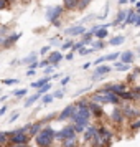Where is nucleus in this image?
<instances>
[{
  "label": "nucleus",
  "mask_w": 140,
  "mask_h": 147,
  "mask_svg": "<svg viewBox=\"0 0 140 147\" xmlns=\"http://www.w3.org/2000/svg\"><path fill=\"white\" fill-rule=\"evenodd\" d=\"M56 139V132L53 127H43L38 136H35V142L38 147H51L53 140Z\"/></svg>",
  "instance_id": "f257e3e1"
},
{
  "label": "nucleus",
  "mask_w": 140,
  "mask_h": 147,
  "mask_svg": "<svg viewBox=\"0 0 140 147\" xmlns=\"http://www.w3.org/2000/svg\"><path fill=\"white\" fill-rule=\"evenodd\" d=\"M91 109L89 107H78V111L74 114L71 121H73L74 124H78V126H84V127H89V121H91Z\"/></svg>",
  "instance_id": "f03ea898"
},
{
  "label": "nucleus",
  "mask_w": 140,
  "mask_h": 147,
  "mask_svg": "<svg viewBox=\"0 0 140 147\" xmlns=\"http://www.w3.org/2000/svg\"><path fill=\"white\" fill-rule=\"evenodd\" d=\"M120 109H122V113L125 116V119L129 121H133L140 117V107L137 104H132V102H122L120 104Z\"/></svg>",
  "instance_id": "7ed1b4c3"
},
{
  "label": "nucleus",
  "mask_w": 140,
  "mask_h": 147,
  "mask_svg": "<svg viewBox=\"0 0 140 147\" xmlns=\"http://www.w3.org/2000/svg\"><path fill=\"white\" fill-rule=\"evenodd\" d=\"M74 136H78L76 134V129H74V124H69V126H64L61 131L56 132V140H66L69 137H74Z\"/></svg>",
  "instance_id": "20e7f679"
},
{
  "label": "nucleus",
  "mask_w": 140,
  "mask_h": 147,
  "mask_svg": "<svg viewBox=\"0 0 140 147\" xmlns=\"http://www.w3.org/2000/svg\"><path fill=\"white\" fill-rule=\"evenodd\" d=\"M63 12H64V7H61V5L48 7L46 8V18H48V22H51V23H53V22H56L61 15H63Z\"/></svg>",
  "instance_id": "39448f33"
},
{
  "label": "nucleus",
  "mask_w": 140,
  "mask_h": 147,
  "mask_svg": "<svg viewBox=\"0 0 140 147\" xmlns=\"http://www.w3.org/2000/svg\"><path fill=\"white\" fill-rule=\"evenodd\" d=\"M102 91H112V93L120 96L122 93L127 91V84L125 83H107V84L102 86Z\"/></svg>",
  "instance_id": "423d86ee"
},
{
  "label": "nucleus",
  "mask_w": 140,
  "mask_h": 147,
  "mask_svg": "<svg viewBox=\"0 0 140 147\" xmlns=\"http://www.w3.org/2000/svg\"><path fill=\"white\" fill-rule=\"evenodd\" d=\"M112 71V68L109 66V65H100V66H96V69H94L92 73V81H97L100 80V78H104V76H107V74Z\"/></svg>",
  "instance_id": "0eeeda50"
},
{
  "label": "nucleus",
  "mask_w": 140,
  "mask_h": 147,
  "mask_svg": "<svg viewBox=\"0 0 140 147\" xmlns=\"http://www.w3.org/2000/svg\"><path fill=\"white\" fill-rule=\"evenodd\" d=\"M76 111H78V104H69V106H66L63 111H61V114L58 116V119H60V121L71 119L74 114H76Z\"/></svg>",
  "instance_id": "6e6552de"
},
{
  "label": "nucleus",
  "mask_w": 140,
  "mask_h": 147,
  "mask_svg": "<svg viewBox=\"0 0 140 147\" xmlns=\"http://www.w3.org/2000/svg\"><path fill=\"white\" fill-rule=\"evenodd\" d=\"M124 119H125V116H124V113H122V109L115 106L114 107V111L111 113V121H112V124L120 126V124L124 122Z\"/></svg>",
  "instance_id": "1a4fd4ad"
},
{
  "label": "nucleus",
  "mask_w": 140,
  "mask_h": 147,
  "mask_svg": "<svg viewBox=\"0 0 140 147\" xmlns=\"http://www.w3.org/2000/svg\"><path fill=\"white\" fill-rule=\"evenodd\" d=\"M64 33H66L68 36H82V35L86 33V28L82 27V25H74V27L66 28Z\"/></svg>",
  "instance_id": "9d476101"
},
{
  "label": "nucleus",
  "mask_w": 140,
  "mask_h": 147,
  "mask_svg": "<svg viewBox=\"0 0 140 147\" xmlns=\"http://www.w3.org/2000/svg\"><path fill=\"white\" fill-rule=\"evenodd\" d=\"M99 134V127H96V126H89L86 129V132H84V136H82V139H84V142H91V140L96 137Z\"/></svg>",
  "instance_id": "9b49d317"
},
{
  "label": "nucleus",
  "mask_w": 140,
  "mask_h": 147,
  "mask_svg": "<svg viewBox=\"0 0 140 147\" xmlns=\"http://www.w3.org/2000/svg\"><path fill=\"white\" fill-rule=\"evenodd\" d=\"M133 60H135V53H133L132 50H127V51H122L120 53V61L124 65H132Z\"/></svg>",
  "instance_id": "f8f14e48"
},
{
  "label": "nucleus",
  "mask_w": 140,
  "mask_h": 147,
  "mask_svg": "<svg viewBox=\"0 0 140 147\" xmlns=\"http://www.w3.org/2000/svg\"><path fill=\"white\" fill-rule=\"evenodd\" d=\"M140 18V15H137V12H135V8H132V10H129V13H127V20L125 23H122V25H135L137 23V20Z\"/></svg>",
  "instance_id": "ddd939ff"
},
{
  "label": "nucleus",
  "mask_w": 140,
  "mask_h": 147,
  "mask_svg": "<svg viewBox=\"0 0 140 147\" xmlns=\"http://www.w3.org/2000/svg\"><path fill=\"white\" fill-rule=\"evenodd\" d=\"M63 58H64V56H63L61 51H53V53H50V56H48V61H50V65L58 66V63H60Z\"/></svg>",
  "instance_id": "4468645a"
},
{
  "label": "nucleus",
  "mask_w": 140,
  "mask_h": 147,
  "mask_svg": "<svg viewBox=\"0 0 140 147\" xmlns=\"http://www.w3.org/2000/svg\"><path fill=\"white\" fill-rule=\"evenodd\" d=\"M89 109H91V113H92L94 117H102L104 116V111H102V106L100 104H96V102H89Z\"/></svg>",
  "instance_id": "2eb2a0df"
},
{
  "label": "nucleus",
  "mask_w": 140,
  "mask_h": 147,
  "mask_svg": "<svg viewBox=\"0 0 140 147\" xmlns=\"http://www.w3.org/2000/svg\"><path fill=\"white\" fill-rule=\"evenodd\" d=\"M127 13H129V10H119V13L115 17V20L112 22L114 27H117V25H122V23H125L127 20Z\"/></svg>",
  "instance_id": "dca6fc26"
},
{
  "label": "nucleus",
  "mask_w": 140,
  "mask_h": 147,
  "mask_svg": "<svg viewBox=\"0 0 140 147\" xmlns=\"http://www.w3.org/2000/svg\"><path fill=\"white\" fill-rule=\"evenodd\" d=\"M51 81V76H45V78H41V80H38V81H35V83H31L30 86L33 88V89H41V88L45 86V84H48Z\"/></svg>",
  "instance_id": "f3484780"
},
{
  "label": "nucleus",
  "mask_w": 140,
  "mask_h": 147,
  "mask_svg": "<svg viewBox=\"0 0 140 147\" xmlns=\"http://www.w3.org/2000/svg\"><path fill=\"white\" fill-rule=\"evenodd\" d=\"M99 134H100V136H102L106 140H109V142H111V140H112V137H114V132L109 129V127H106V126H100V127H99Z\"/></svg>",
  "instance_id": "a211bd4d"
},
{
  "label": "nucleus",
  "mask_w": 140,
  "mask_h": 147,
  "mask_svg": "<svg viewBox=\"0 0 140 147\" xmlns=\"http://www.w3.org/2000/svg\"><path fill=\"white\" fill-rule=\"evenodd\" d=\"M124 41H125V36H124V35H117V36H112L111 40L107 41V45H109V47H119Z\"/></svg>",
  "instance_id": "6ab92c4d"
},
{
  "label": "nucleus",
  "mask_w": 140,
  "mask_h": 147,
  "mask_svg": "<svg viewBox=\"0 0 140 147\" xmlns=\"http://www.w3.org/2000/svg\"><path fill=\"white\" fill-rule=\"evenodd\" d=\"M63 7L66 10H76L79 7V0H63Z\"/></svg>",
  "instance_id": "aec40b11"
},
{
  "label": "nucleus",
  "mask_w": 140,
  "mask_h": 147,
  "mask_svg": "<svg viewBox=\"0 0 140 147\" xmlns=\"http://www.w3.org/2000/svg\"><path fill=\"white\" fill-rule=\"evenodd\" d=\"M41 129H43V122H35V124H31V127H30V136L31 137L38 136Z\"/></svg>",
  "instance_id": "412c9836"
},
{
  "label": "nucleus",
  "mask_w": 140,
  "mask_h": 147,
  "mask_svg": "<svg viewBox=\"0 0 140 147\" xmlns=\"http://www.w3.org/2000/svg\"><path fill=\"white\" fill-rule=\"evenodd\" d=\"M94 36L97 38V40H100V41H104L109 36V32H107V28H104V27H100L96 33H94Z\"/></svg>",
  "instance_id": "4be33fe9"
},
{
  "label": "nucleus",
  "mask_w": 140,
  "mask_h": 147,
  "mask_svg": "<svg viewBox=\"0 0 140 147\" xmlns=\"http://www.w3.org/2000/svg\"><path fill=\"white\" fill-rule=\"evenodd\" d=\"M61 147H78V136L63 140V142H61Z\"/></svg>",
  "instance_id": "5701e85b"
},
{
  "label": "nucleus",
  "mask_w": 140,
  "mask_h": 147,
  "mask_svg": "<svg viewBox=\"0 0 140 147\" xmlns=\"http://www.w3.org/2000/svg\"><path fill=\"white\" fill-rule=\"evenodd\" d=\"M21 36V33H15V35H10V36H8L7 40L3 41V45H5V47H12V45H13L15 41L18 40V38H20Z\"/></svg>",
  "instance_id": "b1692460"
},
{
  "label": "nucleus",
  "mask_w": 140,
  "mask_h": 147,
  "mask_svg": "<svg viewBox=\"0 0 140 147\" xmlns=\"http://www.w3.org/2000/svg\"><path fill=\"white\" fill-rule=\"evenodd\" d=\"M21 65H33V63H36V53H31V55H28L27 58H23V60L20 61Z\"/></svg>",
  "instance_id": "393cba45"
},
{
  "label": "nucleus",
  "mask_w": 140,
  "mask_h": 147,
  "mask_svg": "<svg viewBox=\"0 0 140 147\" xmlns=\"http://www.w3.org/2000/svg\"><path fill=\"white\" fill-rule=\"evenodd\" d=\"M129 129H130L132 132H137V131H140V117H137V119L130 121V124H129Z\"/></svg>",
  "instance_id": "a878e982"
},
{
  "label": "nucleus",
  "mask_w": 140,
  "mask_h": 147,
  "mask_svg": "<svg viewBox=\"0 0 140 147\" xmlns=\"http://www.w3.org/2000/svg\"><path fill=\"white\" fill-rule=\"evenodd\" d=\"M114 68H115L117 71H129V69H130V65H124L122 61H115V63H114Z\"/></svg>",
  "instance_id": "bb28decb"
},
{
  "label": "nucleus",
  "mask_w": 140,
  "mask_h": 147,
  "mask_svg": "<svg viewBox=\"0 0 140 147\" xmlns=\"http://www.w3.org/2000/svg\"><path fill=\"white\" fill-rule=\"evenodd\" d=\"M139 76H140V68H135L132 73L127 76V83H132V81H135L137 78H139Z\"/></svg>",
  "instance_id": "cd10ccee"
},
{
  "label": "nucleus",
  "mask_w": 140,
  "mask_h": 147,
  "mask_svg": "<svg viewBox=\"0 0 140 147\" xmlns=\"http://www.w3.org/2000/svg\"><path fill=\"white\" fill-rule=\"evenodd\" d=\"M40 99V94L36 93V94H33V96H30V98H28L27 101H25V106H31V104H35V102H36V101Z\"/></svg>",
  "instance_id": "c85d7f7f"
},
{
  "label": "nucleus",
  "mask_w": 140,
  "mask_h": 147,
  "mask_svg": "<svg viewBox=\"0 0 140 147\" xmlns=\"http://www.w3.org/2000/svg\"><path fill=\"white\" fill-rule=\"evenodd\" d=\"M92 36H94V35L91 33V32H86V33L82 35V38H81V40L84 41L86 45H91V43H92Z\"/></svg>",
  "instance_id": "c756f323"
},
{
  "label": "nucleus",
  "mask_w": 140,
  "mask_h": 147,
  "mask_svg": "<svg viewBox=\"0 0 140 147\" xmlns=\"http://www.w3.org/2000/svg\"><path fill=\"white\" fill-rule=\"evenodd\" d=\"M91 45H92V50H94V51H97V50H102V48L106 47V43H104V41H100V40L92 41Z\"/></svg>",
  "instance_id": "7c9ffc66"
},
{
  "label": "nucleus",
  "mask_w": 140,
  "mask_h": 147,
  "mask_svg": "<svg viewBox=\"0 0 140 147\" xmlns=\"http://www.w3.org/2000/svg\"><path fill=\"white\" fill-rule=\"evenodd\" d=\"M117 58H120V53L119 51H114V53H109L106 56V61H115Z\"/></svg>",
  "instance_id": "2f4dec72"
},
{
  "label": "nucleus",
  "mask_w": 140,
  "mask_h": 147,
  "mask_svg": "<svg viewBox=\"0 0 140 147\" xmlns=\"http://www.w3.org/2000/svg\"><path fill=\"white\" fill-rule=\"evenodd\" d=\"M84 47H86V43L81 40V41H78V43H74V47H73V50H71V51H79V50H82Z\"/></svg>",
  "instance_id": "473e14b6"
},
{
  "label": "nucleus",
  "mask_w": 140,
  "mask_h": 147,
  "mask_svg": "<svg viewBox=\"0 0 140 147\" xmlns=\"http://www.w3.org/2000/svg\"><path fill=\"white\" fill-rule=\"evenodd\" d=\"M73 47H74L73 40H68V41H64V43L61 45V50H73Z\"/></svg>",
  "instance_id": "72a5a7b5"
},
{
  "label": "nucleus",
  "mask_w": 140,
  "mask_h": 147,
  "mask_svg": "<svg viewBox=\"0 0 140 147\" xmlns=\"http://www.w3.org/2000/svg\"><path fill=\"white\" fill-rule=\"evenodd\" d=\"M51 86H53V84H50V83H48V84H45V86L41 88V89H38V94H40V96H41V94H45V93L48 94V91L51 89Z\"/></svg>",
  "instance_id": "f704fd0d"
},
{
  "label": "nucleus",
  "mask_w": 140,
  "mask_h": 147,
  "mask_svg": "<svg viewBox=\"0 0 140 147\" xmlns=\"http://www.w3.org/2000/svg\"><path fill=\"white\" fill-rule=\"evenodd\" d=\"M53 99H54V96H53V94H45L41 101H43V104H50V102H51Z\"/></svg>",
  "instance_id": "c9c22d12"
},
{
  "label": "nucleus",
  "mask_w": 140,
  "mask_h": 147,
  "mask_svg": "<svg viewBox=\"0 0 140 147\" xmlns=\"http://www.w3.org/2000/svg\"><path fill=\"white\" fill-rule=\"evenodd\" d=\"M91 2H92V0H79V7H78V10H84Z\"/></svg>",
  "instance_id": "e433bc0d"
},
{
  "label": "nucleus",
  "mask_w": 140,
  "mask_h": 147,
  "mask_svg": "<svg viewBox=\"0 0 140 147\" xmlns=\"http://www.w3.org/2000/svg\"><path fill=\"white\" fill-rule=\"evenodd\" d=\"M8 140V132H0V146Z\"/></svg>",
  "instance_id": "4c0bfd02"
},
{
  "label": "nucleus",
  "mask_w": 140,
  "mask_h": 147,
  "mask_svg": "<svg viewBox=\"0 0 140 147\" xmlns=\"http://www.w3.org/2000/svg\"><path fill=\"white\" fill-rule=\"evenodd\" d=\"M92 51H94L92 48H82V50H79V55H82V56H86V55L92 53Z\"/></svg>",
  "instance_id": "58836bf2"
},
{
  "label": "nucleus",
  "mask_w": 140,
  "mask_h": 147,
  "mask_svg": "<svg viewBox=\"0 0 140 147\" xmlns=\"http://www.w3.org/2000/svg\"><path fill=\"white\" fill-rule=\"evenodd\" d=\"M53 96H54V98H58V99L63 98V96H64V89H58V91H54Z\"/></svg>",
  "instance_id": "ea45409f"
},
{
  "label": "nucleus",
  "mask_w": 140,
  "mask_h": 147,
  "mask_svg": "<svg viewBox=\"0 0 140 147\" xmlns=\"http://www.w3.org/2000/svg\"><path fill=\"white\" fill-rule=\"evenodd\" d=\"M27 94V89H17L13 91V96H25Z\"/></svg>",
  "instance_id": "a19ab883"
},
{
  "label": "nucleus",
  "mask_w": 140,
  "mask_h": 147,
  "mask_svg": "<svg viewBox=\"0 0 140 147\" xmlns=\"http://www.w3.org/2000/svg\"><path fill=\"white\" fill-rule=\"evenodd\" d=\"M15 83H18V80H15V78H10V80H3V84H15Z\"/></svg>",
  "instance_id": "79ce46f5"
},
{
  "label": "nucleus",
  "mask_w": 140,
  "mask_h": 147,
  "mask_svg": "<svg viewBox=\"0 0 140 147\" xmlns=\"http://www.w3.org/2000/svg\"><path fill=\"white\" fill-rule=\"evenodd\" d=\"M54 68H56V66H53V65H50V66H46V69H45V73H46V76H48V74H51V73H53V71H54Z\"/></svg>",
  "instance_id": "37998d69"
},
{
  "label": "nucleus",
  "mask_w": 140,
  "mask_h": 147,
  "mask_svg": "<svg viewBox=\"0 0 140 147\" xmlns=\"http://www.w3.org/2000/svg\"><path fill=\"white\" fill-rule=\"evenodd\" d=\"M69 80H71V78H69V76H64V78H63V80H61V86H64V84H68V83H69Z\"/></svg>",
  "instance_id": "c03bdc74"
},
{
  "label": "nucleus",
  "mask_w": 140,
  "mask_h": 147,
  "mask_svg": "<svg viewBox=\"0 0 140 147\" xmlns=\"http://www.w3.org/2000/svg\"><path fill=\"white\" fill-rule=\"evenodd\" d=\"M40 66H41V68H45V66H50V61H48V60H43V61H40Z\"/></svg>",
  "instance_id": "a18cd8bd"
},
{
  "label": "nucleus",
  "mask_w": 140,
  "mask_h": 147,
  "mask_svg": "<svg viewBox=\"0 0 140 147\" xmlns=\"http://www.w3.org/2000/svg\"><path fill=\"white\" fill-rule=\"evenodd\" d=\"M8 5V0H0V8H5Z\"/></svg>",
  "instance_id": "49530a36"
},
{
  "label": "nucleus",
  "mask_w": 140,
  "mask_h": 147,
  "mask_svg": "<svg viewBox=\"0 0 140 147\" xmlns=\"http://www.w3.org/2000/svg\"><path fill=\"white\" fill-rule=\"evenodd\" d=\"M132 91H133V93H137V94H140V84L133 86V88H132Z\"/></svg>",
  "instance_id": "de8ad7c7"
},
{
  "label": "nucleus",
  "mask_w": 140,
  "mask_h": 147,
  "mask_svg": "<svg viewBox=\"0 0 140 147\" xmlns=\"http://www.w3.org/2000/svg\"><path fill=\"white\" fill-rule=\"evenodd\" d=\"M73 56H74V51H69V53L64 56V58H66V60H73Z\"/></svg>",
  "instance_id": "09e8293b"
},
{
  "label": "nucleus",
  "mask_w": 140,
  "mask_h": 147,
  "mask_svg": "<svg viewBox=\"0 0 140 147\" xmlns=\"http://www.w3.org/2000/svg\"><path fill=\"white\" fill-rule=\"evenodd\" d=\"M48 51H50V47H43V48H41V55L48 53Z\"/></svg>",
  "instance_id": "8fccbe9b"
},
{
  "label": "nucleus",
  "mask_w": 140,
  "mask_h": 147,
  "mask_svg": "<svg viewBox=\"0 0 140 147\" xmlns=\"http://www.w3.org/2000/svg\"><path fill=\"white\" fill-rule=\"evenodd\" d=\"M18 116H20V114L17 113V114H13V116H12V117H10V121H8V122H13L15 119H17V117H18Z\"/></svg>",
  "instance_id": "3c124183"
},
{
  "label": "nucleus",
  "mask_w": 140,
  "mask_h": 147,
  "mask_svg": "<svg viewBox=\"0 0 140 147\" xmlns=\"http://www.w3.org/2000/svg\"><path fill=\"white\" fill-rule=\"evenodd\" d=\"M35 73H36V71H35V69H28V71H27V74H28V76H33Z\"/></svg>",
  "instance_id": "603ef678"
},
{
  "label": "nucleus",
  "mask_w": 140,
  "mask_h": 147,
  "mask_svg": "<svg viewBox=\"0 0 140 147\" xmlns=\"http://www.w3.org/2000/svg\"><path fill=\"white\" fill-rule=\"evenodd\" d=\"M5 111H7V106H3V107H0V116H2V114H5Z\"/></svg>",
  "instance_id": "864d4df0"
},
{
  "label": "nucleus",
  "mask_w": 140,
  "mask_h": 147,
  "mask_svg": "<svg viewBox=\"0 0 140 147\" xmlns=\"http://www.w3.org/2000/svg\"><path fill=\"white\" fill-rule=\"evenodd\" d=\"M12 147H28V144H15V146Z\"/></svg>",
  "instance_id": "5fc2aeb1"
},
{
  "label": "nucleus",
  "mask_w": 140,
  "mask_h": 147,
  "mask_svg": "<svg viewBox=\"0 0 140 147\" xmlns=\"http://www.w3.org/2000/svg\"><path fill=\"white\" fill-rule=\"evenodd\" d=\"M87 68H91V63H84L82 65V69H87Z\"/></svg>",
  "instance_id": "6e6d98bb"
},
{
  "label": "nucleus",
  "mask_w": 140,
  "mask_h": 147,
  "mask_svg": "<svg viewBox=\"0 0 140 147\" xmlns=\"http://www.w3.org/2000/svg\"><path fill=\"white\" fill-rule=\"evenodd\" d=\"M127 2H129V0H119V5H125Z\"/></svg>",
  "instance_id": "4d7b16f0"
},
{
  "label": "nucleus",
  "mask_w": 140,
  "mask_h": 147,
  "mask_svg": "<svg viewBox=\"0 0 140 147\" xmlns=\"http://www.w3.org/2000/svg\"><path fill=\"white\" fill-rule=\"evenodd\" d=\"M53 25H54V27H60L61 22H60V20H56V22H53Z\"/></svg>",
  "instance_id": "13d9d810"
},
{
  "label": "nucleus",
  "mask_w": 140,
  "mask_h": 147,
  "mask_svg": "<svg viewBox=\"0 0 140 147\" xmlns=\"http://www.w3.org/2000/svg\"><path fill=\"white\" fill-rule=\"evenodd\" d=\"M135 27H140V18L137 20V23H135Z\"/></svg>",
  "instance_id": "bf43d9fd"
},
{
  "label": "nucleus",
  "mask_w": 140,
  "mask_h": 147,
  "mask_svg": "<svg viewBox=\"0 0 140 147\" xmlns=\"http://www.w3.org/2000/svg\"><path fill=\"white\" fill-rule=\"evenodd\" d=\"M135 12H137V15H140V7H139V8H135Z\"/></svg>",
  "instance_id": "052dcab7"
},
{
  "label": "nucleus",
  "mask_w": 140,
  "mask_h": 147,
  "mask_svg": "<svg viewBox=\"0 0 140 147\" xmlns=\"http://www.w3.org/2000/svg\"><path fill=\"white\" fill-rule=\"evenodd\" d=\"M129 2H130V3H137V2H139V0H129Z\"/></svg>",
  "instance_id": "680f3d73"
},
{
  "label": "nucleus",
  "mask_w": 140,
  "mask_h": 147,
  "mask_svg": "<svg viewBox=\"0 0 140 147\" xmlns=\"http://www.w3.org/2000/svg\"><path fill=\"white\" fill-rule=\"evenodd\" d=\"M137 51H139V53H140V47H139V50H137Z\"/></svg>",
  "instance_id": "e2e57ef3"
},
{
  "label": "nucleus",
  "mask_w": 140,
  "mask_h": 147,
  "mask_svg": "<svg viewBox=\"0 0 140 147\" xmlns=\"http://www.w3.org/2000/svg\"><path fill=\"white\" fill-rule=\"evenodd\" d=\"M139 36H140V32H139Z\"/></svg>",
  "instance_id": "0e129e2a"
},
{
  "label": "nucleus",
  "mask_w": 140,
  "mask_h": 147,
  "mask_svg": "<svg viewBox=\"0 0 140 147\" xmlns=\"http://www.w3.org/2000/svg\"><path fill=\"white\" fill-rule=\"evenodd\" d=\"M0 43H2V40H0Z\"/></svg>",
  "instance_id": "69168bd1"
},
{
  "label": "nucleus",
  "mask_w": 140,
  "mask_h": 147,
  "mask_svg": "<svg viewBox=\"0 0 140 147\" xmlns=\"http://www.w3.org/2000/svg\"><path fill=\"white\" fill-rule=\"evenodd\" d=\"M0 147H2V146H0Z\"/></svg>",
  "instance_id": "338daca9"
}]
</instances>
